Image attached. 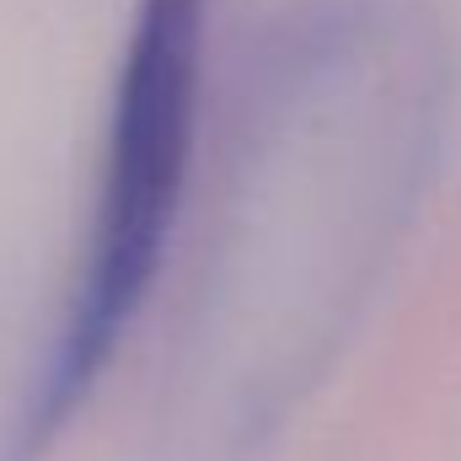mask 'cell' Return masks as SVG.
Returning <instances> with one entry per match:
<instances>
[{
  "instance_id": "7a4b0ae2",
  "label": "cell",
  "mask_w": 461,
  "mask_h": 461,
  "mask_svg": "<svg viewBox=\"0 0 461 461\" xmlns=\"http://www.w3.org/2000/svg\"><path fill=\"white\" fill-rule=\"evenodd\" d=\"M204 108V0H140L113 76L97 194L59 322L0 435V461H43L103 386L156 295L188 204Z\"/></svg>"
},
{
  "instance_id": "6da1fadb",
  "label": "cell",
  "mask_w": 461,
  "mask_h": 461,
  "mask_svg": "<svg viewBox=\"0 0 461 461\" xmlns=\"http://www.w3.org/2000/svg\"><path fill=\"white\" fill-rule=\"evenodd\" d=\"M456 65L429 11L333 0L247 59L161 348L150 461H268L419 221Z\"/></svg>"
}]
</instances>
